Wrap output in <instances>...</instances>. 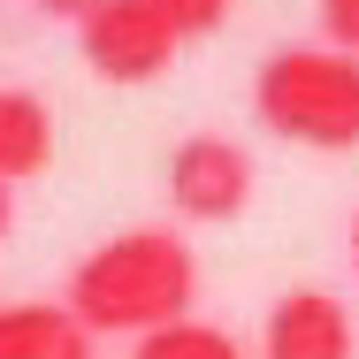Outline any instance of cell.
I'll use <instances>...</instances> for the list:
<instances>
[{
	"mask_svg": "<svg viewBox=\"0 0 359 359\" xmlns=\"http://www.w3.org/2000/svg\"><path fill=\"white\" fill-rule=\"evenodd\" d=\"M76 46H84V62L107 76V84H153V76L176 62L184 31L153 0H107L92 23H76Z\"/></svg>",
	"mask_w": 359,
	"mask_h": 359,
	"instance_id": "obj_3",
	"label": "cell"
},
{
	"mask_svg": "<svg viewBox=\"0 0 359 359\" xmlns=\"http://www.w3.org/2000/svg\"><path fill=\"white\" fill-rule=\"evenodd\" d=\"M168 199L184 222H229L252 199V153L222 130H199L168 153Z\"/></svg>",
	"mask_w": 359,
	"mask_h": 359,
	"instance_id": "obj_4",
	"label": "cell"
},
{
	"mask_svg": "<svg viewBox=\"0 0 359 359\" xmlns=\"http://www.w3.org/2000/svg\"><path fill=\"white\" fill-rule=\"evenodd\" d=\"M0 359H92V329L69 306L15 298V306H0Z\"/></svg>",
	"mask_w": 359,
	"mask_h": 359,
	"instance_id": "obj_6",
	"label": "cell"
},
{
	"mask_svg": "<svg viewBox=\"0 0 359 359\" xmlns=\"http://www.w3.org/2000/svg\"><path fill=\"white\" fill-rule=\"evenodd\" d=\"M260 359H352V313H344V298L321 290V283L283 290L268 306Z\"/></svg>",
	"mask_w": 359,
	"mask_h": 359,
	"instance_id": "obj_5",
	"label": "cell"
},
{
	"mask_svg": "<svg viewBox=\"0 0 359 359\" xmlns=\"http://www.w3.org/2000/svg\"><path fill=\"white\" fill-rule=\"evenodd\" d=\"M260 123L290 145L352 153L359 145V54L337 46H276L252 76Z\"/></svg>",
	"mask_w": 359,
	"mask_h": 359,
	"instance_id": "obj_2",
	"label": "cell"
},
{
	"mask_svg": "<svg viewBox=\"0 0 359 359\" xmlns=\"http://www.w3.org/2000/svg\"><path fill=\"white\" fill-rule=\"evenodd\" d=\"M15 229V184H0V237Z\"/></svg>",
	"mask_w": 359,
	"mask_h": 359,
	"instance_id": "obj_12",
	"label": "cell"
},
{
	"mask_svg": "<svg viewBox=\"0 0 359 359\" xmlns=\"http://www.w3.org/2000/svg\"><path fill=\"white\" fill-rule=\"evenodd\" d=\"M54 168V107L23 84H0V184Z\"/></svg>",
	"mask_w": 359,
	"mask_h": 359,
	"instance_id": "obj_7",
	"label": "cell"
},
{
	"mask_svg": "<svg viewBox=\"0 0 359 359\" xmlns=\"http://www.w3.org/2000/svg\"><path fill=\"white\" fill-rule=\"evenodd\" d=\"M39 8H46V15H69V23H92L107 0H39Z\"/></svg>",
	"mask_w": 359,
	"mask_h": 359,
	"instance_id": "obj_11",
	"label": "cell"
},
{
	"mask_svg": "<svg viewBox=\"0 0 359 359\" xmlns=\"http://www.w3.org/2000/svg\"><path fill=\"white\" fill-rule=\"evenodd\" d=\"M191 306H199V252L168 222L107 237L69 276V313L92 337H153L191 321Z\"/></svg>",
	"mask_w": 359,
	"mask_h": 359,
	"instance_id": "obj_1",
	"label": "cell"
},
{
	"mask_svg": "<svg viewBox=\"0 0 359 359\" xmlns=\"http://www.w3.org/2000/svg\"><path fill=\"white\" fill-rule=\"evenodd\" d=\"M352 268H359V215H352Z\"/></svg>",
	"mask_w": 359,
	"mask_h": 359,
	"instance_id": "obj_13",
	"label": "cell"
},
{
	"mask_svg": "<svg viewBox=\"0 0 359 359\" xmlns=\"http://www.w3.org/2000/svg\"><path fill=\"white\" fill-rule=\"evenodd\" d=\"M153 8H161V15H168L184 39H207L222 15H229V0H153Z\"/></svg>",
	"mask_w": 359,
	"mask_h": 359,
	"instance_id": "obj_9",
	"label": "cell"
},
{
	"mask_svg": "<svg viewBox=\"0 0 359 359\" xmlns=\"http://www.w3.org/2000/svg\"><path fill=\"white\" fill-rule=\"evenodd\" d=\"M321 31L337 54H359V0H321Z\"/></svg>",
	"mask_w": 359,
	"mask_h": 359,
	"instance_id": "obj_10",
	"label": "cell"
},
{
	"mask_svg": "<svg viewBox=\"0 0 359 359\" xmlns=\"http://www.w3.org/2000/svg\"><path fill=\"white\" fill-rule=\"evenodd\" d=\"M130 359H245V344H237L229 329H215V321H176V329L138 337Z\"/></svg>",
	"mask_w": 359,
	"mask_h": 359,
	"instance_id": "obj_8",
	"label": "cell"
}]
</instances>
